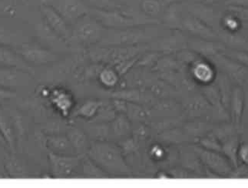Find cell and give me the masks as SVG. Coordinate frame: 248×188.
I'll use <instances>...</instances> for the list:
<instances>
[{
	"mask_svg": "<svg viewBox=\"0 0 248 188\" xmlns=\"http://www.w3.org/2000/svg\"><path fill=\"white\" fill-rule=\"evenodd\" d=\"M88 156L108 176H128L132 169L119 146L110 141H91Z\"/></svg>",
	"mask_w": 248,
	"mask_h": 188,
	"instance_id": "6da1fadb",
	"label": "cell"
},
{
	"mask_svg": "<svg viewBox=\"0 0 248 188\" xmlns=\"http://www.w3.org/2000/svg\"><path fill=\"white\" fill-rule=\"evenodd\" d=\"M157 25H143L123 30L106 29L99 45L104 47H134L149 44L161 36Z\"/></svg>",
	"mask_w": 248,
	"mask_h": 188,
	"instance_id": "7a4b0ae2",
	"label": "cell"
},
{
	"mask_svg": "<svg viewBox=\"0 0 248 188\" xmlns=\"http://www.w3.org/2000/svg\"><path fill=\"white\" fill-rule=\"evenodd\" d=\"M89 14L106 29L123 30L134 26L159 24L160 21L148 18L144 14L122 10H102L90 7Z\"/></svg>",
	"mask_w": 248,
	"mask_h": 188,
	"instance_id": "3957f363",
	"label": "cell"
},
{
	"mask_svg": "<svg viewBox=\"0 0 248 188\" xmlns=\"http://www.w3.org/2000/svg\"><path fill=\"white\" fill-rule=\"evenodd\" d=\"M106 28L90 14L84 16L71 26L69 44L90 47L100 43Z\"/></svg>",
	"mask_w": 248,
	"mask_h": 188,
	"instance_id": "277c9868",
	"label": "cell"
},
{
	"mask_svg": "<svg viewBox=\"0 0 248 188\" xmlns=\"http://www.w3.org/2000/svg\"><path fill=\"white\" fill-rule=\"evenodd\" d=\"M217 72L225 75L232 84L242 87L248 82V69L223 52L208 59Z\"/></svg>",
	"mask_w": 248,
	"mask_h": 188,
	"instance_id": "5b68a950",
	"label": "cell"
},
{
	"mask_svg": "<svg viewBox=\"0 0 248 188\" xmlns=\"http://www.w3.org/2000/svg\"><path fill=\"white\" fill-rule=\"evenodd\" d=\"M204 167L217 177H230L233 171L229 160L220 152L204 149L201 146H193Z\"/></svg>",
	"mask_w": 248,
	"mask_h": 188,
	"instance_id": "8992f818",
	"label": "cell"
},
{
	"mask_svg": "<svg viewBox=\"0 0 248 188\" xmlns=\"http://www.w3.org/2000/svg\"><path fill=\"white\" fill-rule=\"evenodd\" d=\"M186 94L187 96L184 97L182 104L186 117L193 120L202 118L212 120V107L200 90L199 92L194 90Z\"/></svg>",
	"mask_w": 248,
	"mask_h": 188,
	"instance_id": "52a82bcc",
	"label": "cell"
},
{
	"mask_svg": "<svg viewBox=\"0 0 248 188\" xmlns=\"http://www.w3.org/2000/svg\"><path fill=\"white\" fill-rule=\"evenodd\" d=\"M16 52L29 65L35 67L52 64L59 59L56 53L35 43H23Z\"/></svg>",
	"mask_w": 248,
	"mask_h": 188,
	"instance_id": "ba28073f",
	"label": "cell"
},
{
	"mask_svg": "<svg viewBox=\"0 0 248 188\" xmlns=\"http://www.w3.org/2000/svg\"><path fill=\"white\" fill-rule=\"evenodd\" d=\"M48 161L52 177L66 178L81 164L82 156L78 155H64L48 152Z\"/></svg>",
	"mask_w": 248,
	"mask_h": 188,
	"instance_id": "9c48e42d",
	"label": "cell"
},
{
	"mask_svg": "<svg viewBox=\"0 0 248 188\" xmlns=\"http://www.w3.org/2000/svg\"><path fill=\"white\" fill-rule=\"evenodd\" d=\"M49 5L55 8L71 26L81 17L89 14L90 10L84 0H50Z\"/></svg>",
	"mask_w": 248,
	"mask_h": 188,
	"instance_id": "30bf717a",
	"label": "cell"
},
{
	"mask_svg": "<svg viewBox=\"0 0 248 188\" xmlns=\"http://www.w3.org/2000/svg\"><path fill=\"white\" fill-rule=\"evenodd\" d=\"M40 12L45 22L59 37L68 43L71 34V26L60 15V13L51 5L43 4L40 6Z\"/></svg>",
	"mask_w": 248,
	"mask_h": 188,
	"instance_id": "8fae6325",
	"label": "cell"
},
{
	"mask_svg": "<svg viewBox=\"0 0 248 188\" xmlns=\"http://www.w3.org/2000/svg\"><path fill=\"white\" fill-rule=\"evenodd\" d=\"M179 30L190 34L193 37L211 40L218 39L217 34L213 29L204 23L203 21L191 15L188 12L187 14L184 13L182 16Z\"/></svg>",
	"mask_w": 248,
	"mask_h": 188,
	"instance_id": "7c38bea8",
	"label": "cell"
},
{
	"mask_svg": "<svg viewBox=\"0 0 248 188\" xmlns=\"http://www.w3.org/2000/svg\"><path fill=\"white\" fill-rule=\"evenodd\" d=\"M171 33L166 36L157 38L155 41L152 42V47L154 51L161 53L171 54L174 52L183 51L187 49V41L188 38L185 35V33L181 30H170Z\"/></svg>",
	"mask_w": 248,
	"mask_h": 188,
	"instance_id": "4fadbf2b",
	"label": "cell"
},
{
	"mask_svg": "<svg viewBox=\"0 0 248 188\" xmlns=\"http://www.w3.org/2000/svg\"><path fill=\"white\" fill-rule=\"evenodd\" d=\"M189 68L191 77L199 86L213 83L217 77V71L215 66L204 57L199 58Z\"/></svg>",
	"mask_w": 248,
	"mask_h": 188,
	"instance_id": "5bb4252c",
	"label": "cell"
},
{
	"mask_svg": "<svg viewBox=\"0 0 248 188\" xmlns=\"http://www.w3.org/2000/svg\"><path fill=\"white\" fill-rule=\"evenodd\" d=\"M187 48L200 55L207 60L224 52L227 48L226 45L222 42L211 40V39H201V38H188Z\"/></svg>",
	"mask_w": 248,
	"mask_h": 188,
	"instance_id": "9a60e30c",
	"label": "cell"
},
{
	"mask_svg": "<svg viewBox=\"0 0 248 188\" xmlns=\"http://www.w3.org/2000/svg\"><path fill=\"white\" fill-rule=\"evenodd\" d=\"M30 80V73L22 69L0 67V86L11 87L25 86Z\"/></svg>",
	"mask_w": 248,
	"mask_h": 188,
	"instance_id": "2e32d148",
	"label": "cell"
},
{
	"mask_svg": "<svg viewBox=\"0 0 248 188\" xmlns=\"http://www.w3.org/2000/svg\"><path fill=\"white\" fill-rule=\"evenodd\" d=\"M180 160L184 168L193 173L199 175H207L210 171L204 167L193 147H181L179 151Z\"/></svg>",
	"mask_w": 248,
	"mask_h": 188,
	"instance_id": "e0dca14e",
	"label": "cell"
},
{
	"mask_svg": "<svg viewBox=\"0 0 248 188\" xmlns=\"http://www.w3.org/2000/svg\"><path fill=\"white\" fill-rule=\"evenodd\" d=\"M245 106V94L241 86H234L230 99L229 115L231 121L237 127H241Z\"/></svg>",
	"mask_w": 248,
	"mask_h": 188,
	"instance_id": "ac0fdd59",
	"label": "cell"
},
{
	"mask_svg": "<svg viewBox=\"0 0 248 188\" xmlns=\"http://www.w3.org/2000/svg\"><path fill=\"white\" fill-rule=\"evenodd\" d=\"M65 135L74 148L76 155L81 156L87 155L91 140L83 129L76 127H69L67 129Z\"/></svg>",
	"mask_w": 248,
	"mask_h": 188,
	"instance_id": "d6986e66",
	"label": "cell"
},
{
	"mask_svg": "<svg viewBox=\"0 0 248 188\" xmlns=\"http://www.w3.org/2000/svg\"><path fill=\"white\" fill-rule=\"evenodd\" d=\"M0 67L15 68L31 73V68L25 61L16 51H14L5 46H0Z\"/></svg>",
	"mask_w": 248,
	"mask_h": 188,
	"instance_id": "ffe728a7",
	"label": "cell"
},
{
	"mask_svg": "<svg viewBox=\"0 0 248 188\" xmlns=\"http://www.w3.org/2000/svg\"><path fill=\"white\" fill-rule=\"evenodd\" d=\"M46 145L49 152L58 154L76 155L74 148L66 135L49 134L46 140Z\"/></svg>",
	"mask_w": 248,
	"mask_h": 188,
	"instance_id": "44dd1931",
	"label": "cell"
},
{
	"mask_svg": "<svg viewBox=\"0 0 248 188\" xmlns=\"http://www.w3.org/2000/svg\"><path fill=\"white\" fill-rule=\"evenodd\" d=\"M215 124L210 120H202L200 119L193 120L192 121L187 122L182 125L185 132L187 136L195 141H198L200 138L206 136L213 130Z\"/></svg>",
	"mask_w": 248,
	"mask_h": 188,
	"instance_id": "7402d4cb",
	"label": "cell"
},
{
	"mask_svg": "<svg viewBox=\"0 0 248 188\" xmlns=\"http://www.w3.org/2000/svg\"><path fill=\"white\" fill-rule=\"evenodd\" d=\"M110 135L111 137L117 139H126L129 137L132 134V127L131 120L128 116L120 113L119 115L115 116L109 124Z\"/></svg>",
	"mask_w": 248,
	"mask_h": 188,
	"instance_id": "603a6c76",
	"label": "cell"
},
{
	"mask_svg": "<svg viewBox=\"0 0 248 188\" xmlns=\"http://www.w3.org/2000/svg\"><path fill=\"white\" fill-rule=\"evenodd\" d=\"M89 122L90 123L85 126L83 130L91 141H109L111 135L108 123Z\"/></svg>",
	"mask_w": 248,
	"mask_h": 188,
	"instance_id": "cb8c5ba5",
	"label": "cell"
},
{
	"mask_svg": "<svg viewBox=\"0 0 248 188\" xmlns=\"http://www.w3.org/2000/svg\"><path fill=\"white\" fill-rule=\"evenodd\" d=\"M50 101L62 115L66 117L73 106V98L69 93L62 89L52 90Z\"/></svg>",
	"mask_w": 248,
	"mask_h": 188,
	"instance_id": "d4e9b609",
	"label": "cell"
},
{
	"mask_svg": "<svg viewBox=\"0 0 248 188\" xmlns=\"http://www.w3.org/2000/svg\"><path fill=\"white\" fill-rule=\"evenodd\" d=\"M240 140L241 136H234L221 143V154L229 160L233 168H237L239 165L237 152L241 144Z\"/></svg>",
	"mask_w": 248,
	"mask_h": 188,
	"instance_id": "484cf974",
	"label": "cell"
},
{
	"mask_svg": "<svg viewBox=\"0 0 248 188\" xmlns=\"http://www.w3.org/2000/svg\"><path fill=\"white\" fill-rule=\"evenodd\" d=\"M103 103L104 102L102 101H96V100H89L85 101L76 109L73 117L92 120L96 117Z\"/></svg>",
	"mask_w": 248,
	"mask_h": 188,
	"instance_id": "4316f807",
	"label": "cell"
},
{
	"mask_svg": "<svg viewBox=\"0 0 248 188\" xmlns=\"http://www.w3.org/2000/svg\"><path fill=\"white\" fill-rule=\"evenodd\" d=\"M82 174L87 178H104L108 174L101 169L88 155L82 156L81 161Z\"/></svg>",
	"mask_w": 248,
	"mask_h": 188,
	"instance_id": "83f0119b",
	"label": "cell"
},
{
	"mask_svg": "<svg viewBox=\"0 0 248 188\" xmlns=\"http://www.w3.org/2000/svg\"><path fill=\"white\" fill-rule=\"evenodd\" d=\"M0 133L12 150L15 147V133L6 113L0 106Z\"/></svg>",
	"mask_w": 248,
	"mask_h": 188,
	"instance_id": "f1b7e54d",
	"label": "cell"
},
{
	"mask_svg": "<svg viewBox=\"0 0 248 188\" xmlns=\"http://www.w3.org/2000/svg\"><path fill=\"white\" fill-rule=\"evenodd\" d=\"M140 9L142 14L151 19H157L163 13L165 8L159 0H141Z\"/></svg>",
	"mask_w": 248,
	"mask_h": 188,
	"instance_id": "f546056e",
	"label": "cell"
},
{
	"mask_svg": "<svg viewBox=\"0 0 248 188\" xmlns=\"http://www.w3.org/2000/svg\"><path fill=\"white\" fill-rule=\"evenodd\" d=\"M112 97L115 99L123 100L126 102L135 103L140 104L141 101L145 103L148 96L141 93L139 89H129V90H120L116 91L112 94Z\"/></svg>",
	"mask_w": 248,
	"mask_h": 188,
	"instance_id": "4dcf8cb0",
	"label": "cell"
},
{
	"mask_svg": "<svg viewBox=\"0 0 248 188\" xmlns=\"http://www.w3.org/2000/svg\"><path fill=\"white\" fill-rule=\"evenodd\" d=\"M120 74L115 67H104L98 75L101 84L106 87L112 88L119 83Z\"/></svg>",
	"mask_w": 248,
	"mask_h": 188,
	"instance_id": "1f68e13d",
	"label": "cell"
},
{
	"mask_svg": "<svg viewBox=\"0 0 248 188\" xmlns=\"http://www.w3.org/2000/svg\"><path fill=\"white\" fill-rule=\"evenodd\" d=\"M6 167L8 173H10L11 177L15 178H22L26 175L24 166L16 157H10L8 159Z\"/></svg>",
	"mask_w": 248,
	"mask_h": 188,
	"instance_id": "d6a6232c",
	"label": "cell"
},
{
	"mask_svg": "<svg viewBox=\"0 0 248 188\" xmlns=\"http://www.w3.org/2000/svg\"><path fill=\"white\" fill-rule=\"evenodd\" d=\"M198 143H199V146L203 147L204 149L221 153V144L217 138L211 134V132L207 134L206 136L200 138L198 140Z\"/></svg>",
	"mask_w": 248,
	"mask_h": 188,
	"instance_id": "836d02e7",
	"label": "cell"
},
{
	"mask_svg": "<svg viewBox=\"0 0 248 188\" xmlns=\"http://www.w3.org/2000/svg\"><path fill=\"white\" fill-rule=\"evenodd\" d=\"M223 53L238 62L241 65L247 67L248 69V52L247 51L227 47Z\"/></svg>",
	"mask_w": 248,
	"mask_h": 188,
	"instance_id": "e575fe53",
	"label": "cell"
},
{
	"mask_svg": "<svg viewBox=\"0 0 248 188\" xmlns=\"http://www.w3.org/2000/svg\"><path fill=\"white\" fill-rule=\"evenodd\" d=\"M89 7L102 10H120L116 6V0H84Z\"/></svg>",
	"mask_w": 248,
	"mask_h": 188,
	"instance_id": "d590c367",
	"label": "cell"
},
{
	"mask_svg": "<svg viewBox=\"0 0 248 188\" xmlns=\"http://www.w3.org/2000/svg\"><path fill=\"white\" fill-rule=\"evenodd\" d=\"M228 11L233 13L241 22H248V6H228Z\"/></svg>",
	"mask_w": 248,
	"mask_h": 188,
	"instance_id": "8d00e7d4",
	"label": "cell"
},
{
	"mask_svg": "<svg viewBox=\"0 0 248 188\" xmlns=\"http://www.w3.org/2000/svg\"><path fill=\"white\" fill-rule=\"evenodd\" d=\"M239 164L248 166V142L241 141L237 152Z\"/></svg>",
	"mask_w": 248,
	"mask_h": 188,
	"instance_id": "74e56055",
	"label": "cell"
},
{
	"mask_svg": "<svg viewBox=\"0 0 248 188\" xmlns=\"http://www.w3.org/2000/svg\"><path fill=\"white\" fill-rule=\"evenodd\" d=\"M14 41V35L10 31L0 26V46L10 47Z\"/></svg>",
	"mask_w": 248,
	"mask_h": 188,
	"instance_id": "f35d334b",
	"label": "cell"
},
{
	"mask_svg": "<svg viewBox=\"0 0 248 188\" xmlns=\"http://www.w3.org/2000/svg\"><path fill=\"white\" fill-rule=\"evenodd\" d=\"M245 94V106H244V113H243L242 124H247L248 121V82L242 86Z\"/></svg>",
	"mask_w": 248,
	"mask_h": 188,
	"instance_id": "ab89813d",
	"label": "cell"
},
{
	"mask_svg": "<svg viewBox=\"0 0 248 188\" xmlns=\"http://www.w3.org/2000/svg\"><path fill=\"white\" fill-rule=\"evenodd\" d=\"M16 97V93L13 91L12 89L0 86V103L7 101V100L13 99Z\"/></svg>",
	"mask_w": 248,
	"mask_h": 188,
	"instance_id": "60d3db41",
	"label": "cell"
},
{
	"mask_svg": "<svg viewBox=\"0 0 248 188\" xmlns=\"http://www.w3.org/2000/svg\"><path fill=\"white\" fill-rule=\"evenodd\" d=\"M159 1L165 9V8L168 7V6L172 5V4L186 2V0H159Z\"/></svg>",
	"mask_w": 248,
	"mask_h": 188,
	"instance_id": "b9f144b4",
	"label": "cell"
},
{
	"mask_svg": "<svg viewBox=\"0 0 248 188\" xmlns=\"http://www.w3.org/2000/svg\"><path fill=\"white\" fill-rule=\"evenodd\" d=\"M241 141L248 142V128L241 129Z\"/></svg>",
	"mask_w": 248,
	"mask_h": 188,
	"instance_id": "7bdbcfd3",
	"label": "cell"
},
{
	"mask_svg": "<svg viewBox=\"0 0 248 188\" xmlns=\"http://www.w3.org/2000/svg\"><path fill=\"white\" fill-rule=\"evenodd\" d=\"M241 50H243V51L248 52V35H247L246 39H245V42L243 43V46L242 47H241Z\"/></svg>",
	"mask_w": 248,
	"mask_h": 188,
	"instance_id": "ee69618b",
	"label": "cell"
},
{
	"mask_svg": "<svg viewBox=\"0 0 248 188\" xmlns=\"http://www.w3.org/2000/svg\"><path fill=\"white\" fill-rule=\"evenodd\" d=\"M217 1H218V0H200V2H202V3L204 4H208L210 3H214V2H217Z\"/></svg>",
	"mask_w": 248,
	"mask_h": 188,
	"instance_id": "f6af8a7d",
	"label": "cell"
},
{
	"mask_svg": "<svg viewBox=\"0 0 248 188\" xmlns=\"http://www.w3.org/2000/svg\"><path fill=\"white\" fill-rule=\"evenodd\" d=\"M0 144H2V145H7L6 140L4 139L3 137H2V134H1V133H0Z\"/></svg>",
	"mask_w": 248,
	"mask_h": 188,
	"instance_id": "bcb514c9",
	"label": "cell"
}]
</instances>
